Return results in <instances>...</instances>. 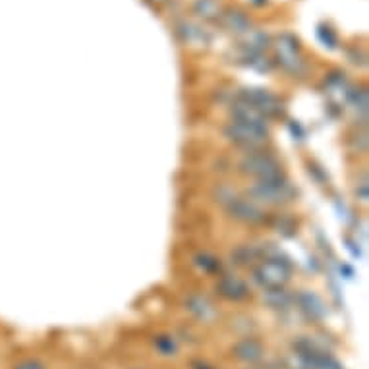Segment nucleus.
<instances>
[{
  "mask_svg": "<svg viewBox=\"0 0 369 369\" xmlns=\"http://www.w3.org/2000/svg\"><path fill=\"white\" fill-rule=\"evenodd\" d=\"M15 369H43L41 365H37V363L33 362H25V363H20Z\"/></svg>",
  "mask_w": 369,
  "mask_h": 369,
  "instance_id": "f257e3e1",
  "label": "nucleus"
}]
</instances>
